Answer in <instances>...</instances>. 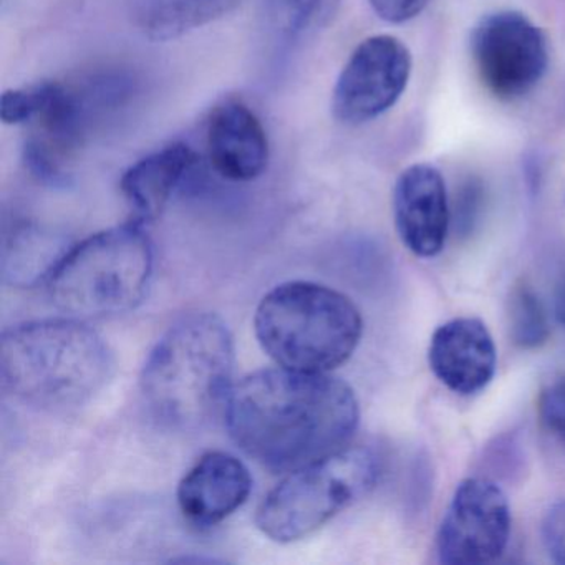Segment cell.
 <instances>
[{
  "label": "cell",
  "instance_id": "obj_1",
  "mask_svg": "<svg viewBox=\"0 0 565 565\" xmlns=\"http://www.w3.org/2000/svg\"><path fill=\"white\" fill-rule=\"evenodd\" d=\"M224 416L231 438L249 458L269 471L292 472L347 448L360 408L337 376L279 366L236 383Z\"/></svg>",
  "mask_w": 565,
  "mask_h": 565
},
{
  "label": "cell",
  "instance_id": "obj_2",
  "mask_svg": "<svg viewBox=\"0 0 565 565\" xmlns=\"http://www.w3.org/2000/svg\"><path fill=\"white\" fill-rule=\"evenodd\" d=\"M114 370L104 337L75 317L19 323L0 340L2 385L19 402L45 412L87 405Z\"/></svg>",
  "mask_w": 565,
  "mask_h": 565
},
{
  "label": "cell",
  "instance_id": "obj_3",
  "mask_svg": "<svg viewBox=\"0 0 565 565\" xmlns=\"http://www.w3.org/2000/svg\"><path fill=\"white\" fill-rule=\"evenodd\" d=\"M236 353L223 319L196 312L158 340L140 376L148 412L163 426L194 431L226 412Z\"/></svg>",
  "mask_w": 565,
  "mask_h": 565
},
{
  "label": "cell",
  "instance_id": "obj_4",
  "mask_svg": "<svg viewBox=\"0 0 565 565\" xmlns=\"http://www.w3.org/2000/svg\"><path fill=\"white\" fill-rule=\"evenodd\" d=\"M254 330L277 365L330 373L355 352L363 320L355 303L339 290L294 280L264 296L254 316Z\"/></svg>",
  "mask_w": 565,
  "mask_h": 565
},
{
  "label": "cell",
  "instance_id": "obj_5",
  "mask_svg": "<svg viewBox=\"0 0 565 565\" xmlns=\"http://www.w3.org/2000/svg\"><path fill=\"white\" fill-rule=\"evenodd\" d=\"M154 253L143 224L110 227L71 247L49 279L54 306L75 319L130 312L147 296Z\"/></svg>",
  "mask_w": 565,
  "mask_h": 565
},
{
  "label": "cell",
  "instance_id": "obj_6",
  "mask_svg": "<svg viewBox=\"0 0 565 565\" xmlns=\"http://www.w3.org/2000/svg\"><path fill=\"white\" fill-rule=\"evenodd\" d=\"M382 461L365 446H347L289 472L260 502L256 525L279 544L302 541L375 488Z\"/></svg>",
  "mask_w": 565,
  "mask_h": 565
},
{
  "label": "cell",
  "instance_id": "obj_7",
  "mask_svg": "<svg viewBox=\"0 0 565 565\" xmlns=\"http://www.w3.org/2000/svg\"><path fill=\"white\" fill-rule=\"evenodd\" d=\"M471 54L484 87L504 102L531 94L548 67L547 39L515 11L482 18L472 31Z\"/></svg>",
  "mask_w": 565,
  "mask_h": 565
},
{
  "label": "cell",
  "instance_id": "obj_8",
  "mask_svg": "<svg viewBox=\"0 0 565 565\" xmlns=\"http://www.w3.org/2000/svg\"><path fill=\"white\" fill-rule=\"evenodd\" d=\"M511 508L495 482L468 478L459 482L436 535L441 564L484 565L508 547Z\"/></svg>",
  "mask_w": 565,
  "mask_h": 565
},
{
  "label": "cell",
  "instance_id": "obj_9",
  "mask_svg": "<svg viewBox=\"0 0 565 565\" xmlns=\"http://www.w3.org/2000/svg\"><path fill=\"white\" fill-rule=\"evenodd\" d=\"M412 65V54L399 39L385 34L365 39L337 78L333 117L350 127L382 117L406 90Z\"/></svg>",
  "mask_w": 565,
  "mask_h": 565
},
{
  "label": "cell",
  "instance_id": "obj_10",
  "mask_svg": "<svg viewBox=\"0 0 565 565\" xmlns=\"http://www.w3.org/2000/svg\"><path fill=\"white\" fill-rule=\"evenodd\" d=\"M393 216L399 239L415 256H438L449 230L448 193L441 173L431 164H412L393 190Z\"/></svg>",
  "mask_w": 565,
  "mask_h": 565
},
{
  "label": "cell",
  "instance_id": "obj_11",
  "mask_svg": "<svg viewBox=\"0 0 565 565\" xmlns=\"http://www.w3.org/2000/svg\"><path fill=\"white\" fill-rule=\"evenodd\" d=\"M428 363L436 379L456 395L482 392L494 379L498 350L478 317H458L439 326L429 340Z\"/></svg>",
  "mask_w": 565,
  "mask_h": 565
},
{
  "label": "cell",
  "instance_id": "obj_12",
  "mask_svg": "<svg viewBox=\"0 0 565 565\" xmlns=\"http://www.w3.org/2000/svg\"><path fill=\"white\" fill-rule=\"evenodd\" d=\"M253 491L249 468L231 452L211 451L178 486L181 514L196 527H213L243 508Z\"/></svg>",
  "mask_w": 565,
  "mask_h": 565
},
{
  "label": "cell",
  "instance_id": "obj_13",
  "mask_svg": "<svg viewBox=\"0 0 565 565\" xmlns=\"http://www.w3.org/2000/svg\"><path fill=\"white\" fill-rule=\"evenodd\" d=\"M207 157L224 180L253 181L266 170L269 140L257 115L239 100L217 105L207 121Z\"/></svg>",
  "mask_w": 565,
  "mask_h": 565
},
{
  "label": "cell",
  "instance_id": "obj_14",
  "mask_svg": "<svg viewBox=\"0 0 565 565\" xmlns=\"http://www.w3.org/2000/svg\"><path fill=\"white\" fill-rule=\"evenodd\" d=\"M198 163V154L188 145L174 143L148 154L121 178V193L130 204L137 223L157 220L178 184Z\"/></svg>",
  "mask_w": 565,
  "mask_h": 565
},
{
  "label": "cell",
  "instance_id": "obj_15",
  "mask_svg": "<svg viewBox=\"0 0 565 565\" xmlns=\"http://www.w3.org/2000/svg\"><path fill=\"white\" fill-rule=\"evenodd\" d=\"M241 0H131L135 25L151 41H173L233 11Z\"/></svg>",
  "mask_w": 565,
  "mask_h": 565
},
{
  "label": "cell",
  "instance_id": "obj_16",
  "mask_svg": "<svg viewBox=\"0 0 565 565\" xmlns=\"http://www.w3.org/2000/svg\"><path fill=\"white\" fill-rule=\"evenodd\" d=\"M342 0H263L264 38L280 55L299 49L332 21Z\"/></svg>",
  "mask_w": 565,
  "mask_h": 565
},
{
  "label": "cell",
  "instance_id": "obj_17",
  "mask_svg": "<svg viewBox=\"0 0 565 565\" xmlns=\"http://www.w3.org/2000/svg\"><path fill=\"white\" fill-rule=\"evenodd\" d=\"M68 249L67 243L54 234L34 226L19 227L6 243L2 260L6 280L19 287L49 282Z\"/></svg>",
  "mask_w": 565,
  "mask_h": 565
},
{
  "label": "cell",
  "instance_id": "obj_18",
  "mask_svg": "<svg viewBox=\"0 0 565 565\" xmlns=\"http://www.w3.org/2000/svg\"><path fill=\"white\" fill-rule=\"evenodd\" d=\"M509 332L521 349H535L548 339L547 316L531 287L518 286L509 299Z\"/></svg>",
  "mask_w": 565,
  "mask_h": 565
},
{
  "label": "cell",
  "instance_id": "obj_19",
  "mask_svg": "<svg viewBox=\"0 0 565 565\" xmlns=\"http://www.w3.org/2000/svg\"><path fill=\"white\" fill-rule=\"evenodd\" d=\"M45 92V82L4 92L0 102V118L6 125H31L44 105Z\"/></svg>",
  "mask_w": 565,
  "mask_h": 565
},
{
  "label": "cell",
  "instance_id": "obj_20",
  "mask_svg": "<svg viewBox=\"0 0 565 565\" xmlns=\"http://www.w3.org/2000/svg\"><path fill=\"white\" fill-rule=\"evenodd\" d=\"M542 542L555 564L565 565V501L555 502L541 525Z\"/></svg>",
  "mask_w": 565,
  "mask_h": 565
},
{
  "label": "cell",
  "instance_id": "obj_21",
  "mask_svg": "<svg viewBox=\"0 0 565 565\" xmlns=\"http://www.w3.org/2000/svg\"><path fill=\"white\" fill-rule=\"evenodd\" d=\"M539 412L548 431L565 441V379L544 390L539 399Z\"/></svg>",
  "mask_w": 565,
  "mask_h": 565
},
{
  "label": "cell",
  "instance_id": "obj_22",
  "mask_svg": "<svg viewBox=\"0 0 565 565\" xmlns=\"http://www.w3.org/2000/svg\"><path fill=\"white\" fill-rule=\"evenodd\" d=\"M429 0H370L373 11L390 24H403L422 14Z\"/></svg>",
  "mask_w": 565,
  "mask_h": 565
},
{
  "label": "cell",
  "instance_id": "obj_23",
  "mask_svg": "<svg viewBox=\"0 0 565 565\" xmlns=\"http://www.w3.org/2000/svg\"><path fill=\"white\" fill-rule=\"evenodd\" d=\"M555 319L565 329V276L562 277L555 294Z\"/></svg>",
  "mask_w": 565,
  "mask_h": 565
}]
</instances>
